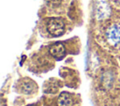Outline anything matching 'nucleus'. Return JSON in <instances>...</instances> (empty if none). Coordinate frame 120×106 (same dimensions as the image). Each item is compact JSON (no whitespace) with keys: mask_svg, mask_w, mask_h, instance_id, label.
<instances>
[{"mask_svg":"<svg viewBox=\"0 0 120 106\" xmlns=\"http://www.w3.org/2000/svg\"><path fill=\"white\" fill-rule=\"evenodd\" d=\"M47 30L54 37L61 36L65 32V23L60 18H52L47 23Z\"/></svg>","mask_w":120,"mask_h":106,"instance_id":"nucleus-1","label":"nucleus"},{"mask_svg":"<svg viewBox=\"0 0 120 106\" xmlns=\"http://www.w3.org/2000/svg\"><path fill=\"white\" fill-rule=\"evenodd\" d=\"M111 9L106 0H97L96 6V16L98 20L105 19L110 15Z\"/></svg>","mask_w":120,"mask_h":106,"instance_id":"nucleus-2","label":"nucleus"},{"mask_svg":"<svg viewBox=\"0 0 120 106\" xmlns=\"http://www.w3.org/2000/svg\"><path fill=\"white\" fill-rule=\"evenodd\" d=\"M107 38L112 44L120 43V24H112L107 30Z\"/></svg>","mask_w":120,"mask_h":106,"instance_id":"nucleus-3","label":"nucleus"},{"mask_svg":"<svg viewBox=\"0 0 120 106\" xmlns=\"http://www.w3.org/2000/svg\"><path fill=\"white\" fill-rule=\"evenodd\" d=\"M50 53L56 59H62L66 54L65 46L62 43H55L51 46Z\"/></svg>","mask_w":120,"mask_h":106,"instance_id":"nucleus-4","label":"nucleus"},{"mask_svg":"<svg viewBox=\"0 0 120 106\" xmlns=\"http://www.w3.org/2000/svg\"><path fill=\"white\" fill-rule=\"evenodd\" d=\"M57 106H73V100L70 95L62 93L57 99Z\"/></svg>","mask_w":120,"mask_h":106,"instance_id":"nucleus-5","label":"nucleus"},{"mask_svg":"<svg viewBox=\"0 0 120 106\" xmlns=\"http://www.w3.org/2000/svg\"><path fill=\"white\" fill-rule=\"evenodd\" d=\"M36 88V84L32 82V81H28V82H24L22 84V90L23 93L25 94H30L32 93Z\"/></svg>","mask_w":120,"mask_h":106,"instance_id":"nucleus-6","label":"nucleus"},{"mask_svg":"<svg viewBox=\"0 0 120 106\" xmlns=\"http://www.w3.org/2000/svg\"><path fill=\"white\" fill-rule=\"evenodd\" d=\"M112 75L110 73V72H106L103 74L102 76V83H104V85L105 86H110L112 83Z\"/></svg>","mask_w":120,"mask_h":106,"instance_id":"nucleus-7","label":"nucleus"},{"mask_svg":"<svg viewBox=\"0 0 120 106\" xmlns=\"http://www.w3.org/2000/svg\"><path fill=\"white\" fill-rule=\"evenodd\" d=\"M60 1L61 0H47V2L51 5H57V4L60 3Z\"/></svg>","mask_w":120,"mask_h":106,"instance_id":"nucleus-8","label":"nucleus"},{"mask_svg":"<svg viewBox=\"0 0 120 106\" xmlns=\"http://www.w3.org/2000/svg\"><path fill=\"white\" fill-rule=\"evenodd\" d=\"M118 1H119V2H120V0H118Z\"/></svg>","mask_w":120,"mask_h":106,"instance_id":"nucleus-9","label":"nucleus"}]
</instances>
